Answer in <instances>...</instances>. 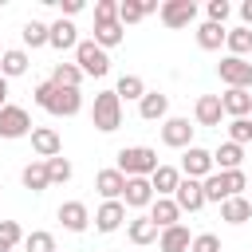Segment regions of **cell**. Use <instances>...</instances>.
Returning a JSON list of instances; mask_svg holds the SVG:
<instances>
[{"mask_svg":"<svg viewBox=\"0 0 252 252\" xmlns=\"http://www.w3.org/2000/svg\"><path fill=\"white\" fill-rule=\"evenodd\" d=\"M32 98H35V106H43L47 114H55V118H71V114H79L83 110V94L79 91H71V87H55L51 79L47 83H39L35 91H32Z\"/></svg>","mask_w":252,"mask_h":252,"instance_id":"cell-1","label":"cell"},{"mask_svg":"<svg viewBox=\"0 0 252 252\" xmlns=\"http://www.w3.org/2000/svg\"><path fill=\"white\" fill-rule=\"evenodd\" d=\"M201 185H205V201H217V205H224L228 197H244V189H248V177H244V169H224V173H209Z\"/></svg>","mask_w":252,"mask_h":252,"instance_id":"cell-2","label":"cell"},{"mask_svg":"<svg viewBox=\"0 0 252 252\" xmlns=\"http://www.w3.org/2000/svg\"><path fill=\"white\" fill-rule=\"evenodd\" d=\"M158 165H161L158 161V150H150V146H122L114 169H122L126 177H154Z\"/></svg>","mask_w":252,"mask_h":252,"instance_id":"cell-3","label":"cell"},{"mask_svg":"<svg viewBox=\"0 0 252 252\" xmlns=\"http://www.w3.org/2000/svg\"><path fill=\"white\" fill-rule=\"evenodd\" d=\"M91 122H94V130H102V134H114V130L122 126V98H118L114 91H98V94H94V106H91Z\"/></svg>","mask_w":252,"mask_h":252,"instance_id":"cell-4","label":"cell"},{"mask_svg":"<svg viewBox=\"0 0 252 252\" xmlns=\"http://www.w3.org/2000/svg\"><path fill=\"white\" fill-rule=\"evenodd\" d=\"M75 67L83 71V75H94V79H102L106 71H110V55L94 43V39H79V47H75Z\"/></svg>","mask_w":252,"mask_h":252,"instance_id":"cell-5","label":"cell"},{"mask_svg":"<svg viewBox=\"0 0 252 252\" xmlns=\"http://www.w3.org/2000/svg\"><path fill=\"white\" fill-rule=\"evenodd\" d=\"M217 75L228 91H252V63L248 59H236V55H224L217 63Z\"/></svg>","mask_w":252,"mask_h":252,"instance_id":"cell-6","label":"cell"},{"mask_svg":"<svg viewBox=\"0 0 252 252\" xmlns=\"http://www.w3.org/2000/svg\"><path fill=\"white\" fill-rule=\"evenodd\" d=\"M209 173H217V165H213V154H209V150H201V146H189V150L181 154V177L205 181Z\"/></svg>","mask_w":252,"mask_h":252,"instance_id":"cell-7","label":"cell"},{"mask_svg":"<svg viewBox=\"0 0 252 252\" xmlns=\"http://www.w3.org/2000/svg\"><path fill=\"white\" fill-rule=\"evenodd\" d=\"M35 126H32V114L24 110V106H4L0 110V138H24V134H32Z\"/></svg>","mask_w":252,"mask_h":252,"instance_id":"cell-8","label":"cell"},{"mask_svg":"<svg viewBox=\"0 0 252 252\" xmlns=\"http://www.w3.org/2000/svg\"><path fill=\"white\" fill-rule=\"evenodd\" d=\"M158 16H161L165 28H189V24L197 20V4H193V0H165Z\"/></svg>","mask_w":252,"mask_h":252,"instance_id":"cell-9","label":"cell"},{"mask_svg":"<svg viewBox=\"0 0 252 252\" xmlns=\"http://www.w3.org/2000/svg\"><path fill=\"white\" fill-rule=\"evenodd\" d=\"M32 150H35L39 161L59 158V154H63V138H59V130H51V126H35V130H32Z\"/></svg>","mask_w":252,"mask_h":252,"instance_id":"cell-10","label":"cell"},{"mask_svg":"<svg viewBox=\"0 0 252 252\" xmlns=\"http://www.w3.org/2000/svg\"><path fill=\"white\" fill-rule=\"evenodd\" d=\"M193 130L197 126H189V118H165L161 122V142L173 146V150H189L193 146Z\"/></svg>","mask_w":252,"mask_h":252,"instance_id":"cell-11","label":"cell"},{"mask_svg":"<svg viewBox=\"0 0 252 252\" xmlns=\"http://www.w3.org/2000/svg\"><path fill=\"white\" fill-rule=\"evenodd\" d=\"M173 201H177V209H181V213H197V209H205V205H209V201H205V185H201V181H193V177H181V185H177Z\"/></svg>","mask_w":252,"mask_h":252,"instance_id":"cell-12","label":"cell"},{"mask_svg":"<svg viewBox=\"0 0 252 252\" xmlns=\"http://www.w3.org/2000/svg\"><path fill=\"white\" fill-rule=\"evenodd\" d=\"M94 189H98L102 201H122V193H126V173H122V169H98V173H94Z\"/></svg>","mask_w":252,"mask_h":252,"instance_id":"cell-13","label":"cell"},{"mask_svg":"<svg viewBox=\"0 0 252 252\" xmlns=\"http://www.w3.org/2000/svg\"><path fill=\"white\" fill-rule=\"evenodd\" d=\"M154 185H150V177H126V193H122V205H130V209H150L154 205Z\"/></svg>","mask_w":252,"mask_h":252,"instance_id":"cell-14","label":"cell"},{"mask_svg":"<svg viewBox=\"0 0 252 252\" xmlns=\"http://www.w3.org/2000/svg\"><path fill=\"white\" fill-rule=\"evenodd\" d=\"M59 224H63L67 232H87V224H91L87 205H83V201H63V205H59Z\"/></svg>","mask_w":252,"mask_h":252,"instance_id":"cell-15","label":"cell"},{"mask_svg":"<svg viewBox=\"0 0 252 252\" xmlns=\"http://www.w3.org/2000/svg\"><path fill=\"white\" fill-rule=\"evenodd\" d=\"M122 220H126V205L122 201H102L98 213H94V228L98 232H118Z\"/></svg>","mask_w":252,"mask_h":252,"instance_id":"cell-16","label":"cell"},{"mask_svg":"<svg viewBox=\"0 0 252 252\" xmlns=\"http://www.w3.org/2000/svg\"><path fill=\"white\" fill-rule=\"evenodd\" d=\"M150 12H161V4H158V0H118V24H122V28L146 20Z\"/></svg>","mask_w":252,"mask_h":252,"instance_id":"cell-17","label":"cell"},{"mask_svg":"<svg viewBox=\"0 0 252 252\" xmlns=\"http://www.w3.org/2000/svg\"><path fill=\"white\" fill-rule=\"evenodd\" d=\"M138 114H142L146 122H165V114H169V94H161V91H146L142 102H138Z\"/></svg>","mask_w":252,"mask_h":252,"instance_id":"cell-18","label":"cell"},{"mask_svg":"<svg viewBox=\"0 0 252 252\" xmlns=\"http://www.w3.org/2000/svg\"><path fill=\"white\" fill-rule=\"evenodd\" d=\"M193 118H197V126H220V118H224L220 94H201L193 106Z\"/></svg>","mask_w":252,"mask_h":252,"instance_id":"cell-19","label":"cell"},{"mask_svg":"<svg viewBox=\"0 0 252 252\" xmlns=\"http://www.w3.org/2000/svg\"><path fill=\"white\" fill-rule=\"evenodd\" d=\"M150 220H154L158 228H173V224H181V209H177V201H173V197H154V205H150Z\"/></svg>","mask_w":252,"mask_h":252,"instance_id":"cell-20","label":"cell"},{"mask_svg":"<svg viewBox=\"0 0 252 252\" xmlns=\"http://www.w3.org/2000/svg\"><path fill=\"white\" fill-rule=\"evenodd\" d=\"M126 236H130L134 244H154V240L161 236V228H158V224L150 220V213H146V217H130V220H126Z\"/></svg>","mask_w":252,"mask_h":252,"instance_id":"cell-21","label":"cell"},{"mask_svg":"<svg viewBox=\"0 0 252 252\" xmlns=\"http://www.w3.org/2000/svg\"><path fill=\"white\" fill-rule=\"evenodd\" d=\"M150 185H154L158 197H173L177 185H181V169H173V165H158L154 177H150Z\"/></svg>","mask_w":252,"mask_h":252,"instance_id":"cell-22","label":"cell"},{"mask_svg":"<svg viewBox=\"0 0 252 252\" xmlns=\"http://www.w3.org/2000/svg\"><path fill=\"white\" fill-rule=\"evenodd\" d=\"M220 106H224L228 118H248L252 114V91H224Z\"/></svg>","mask_w":252,"mask_h":252,"instance_id":"cell-23","label":"cell"},{"mask_svg":"<svg viewBox=\"0 0 252 252\" xmlns=\"http://www.w3.org/2000/svg\"><path fill=\"white\" fill-rule=\"evenodd\" d=\"M189 244H193V236H189L185 224L161 228V236H158V248H161V252H189Z\"/></svg>","mask_w":252,"mask_h":252,"instance_id":"cell-24","label":"cell"},{"mask_svg":"<svg viewBox=\"0 0 252 252\" xmlns=\"http://www.w3.org/2000/svg\"><path fill=\"white\" fill-rule=\"evenodd\" d=\"M240 161H244V146H236V142H224V146L213 150V165H217V173H224V169H240Z\"/></svg>","mask_w":252,"mask_h":252,"instance_id":"cell-25","label":"cell"},{"mask_svg":"<svg viewBox=\"0 0 252 252\" xmlns=\"http://www.w3.org/2000/svg\"><path fill=\"white\" fill-rule=\"evenodd\" d=\"M51 47H59V51H71V47H79V32H75V24L71 20H55L51 24Z\"/></svg>","mask_w":252,"mask_h":252,"instance_id":"cell-26","label":"cell"},{"mask_svg":"<svg viewBox=\"0 0 252 252\" xmlns=\"http://www.w3.org/2000/svg\"><path fill=\"white\" fill-rule=\"evenodd\" d=\"M220 220H228V224L252 220V201H248V197H228V201L220 205Z\"/></svg>","mask_w":252,"mask_h":252,"instance_id":"cell-27","label":"cell"},{"mask_svg":"<svg viewBox=\"0 0 252 252\" xmlns=\"http://www.w3.org/2000/svg\"><path fill=\"white\" fill-rule=\"evenodd\" d=\"M224 39H228L224 24H209V20H205V24L197 28V47H201V51H217Z\"/></svg>","mask_w":252,"mask_h":252,"instance_id":"cell-28","label":"cell"},{"mask_svg":"<svg viewBox=\"0 0 252 252\" xmlns=\"http://www.w3.org/2000/svg\"><path fill=\"white\" fill-rule=\"evenodd\" d=\"M20 177H24V189H32V193H43V189L51 185V177H47V161H39V158H35L32 165H24Z\"/></svg>","mask_w":252,"mask_h":252,"instance_id":"cell-29","label":"cell"},{"mask_svg":"<svg viewBox=\"0 0 252 252\" xmlns=\"http://www.w3.org/2000/svg\"><path fill=\"white\" fill-rule=\"evenodd\" d=\"M24 71H28V51H24V47H12V51L0 55V75H4V79H16V75H24Z\"/></svg>","mask_w":252,"mask_h":252,"instance_id":"cell-30","label":"cell"},{"mask_svg":"<svg viewBox=\"0 0 252 252\" xmlns=\"http://www.w3.org/2000/svg\"><path fill=\"white\" fill-rule=\"evenodd\" d=\"M122 35H126V28L114 20V24H94V43L106 51V47H118L122 43Z\"/></svg>","mask_w":252,"mask_h":252,"instance_id":"cell-31","label":"cell"},{"mask_svg":"<svg viewBox=\"0 0 252 252\" xmlns=\"http://www.w3.org/2000/svg\"><path fill=\"white\" fill-rule=\"evenodd\" d=\"M51 83H55V87H71V91H79L83 71H79L75 63H55V67H51Z\"/></svg>","mask_w":252,"mask_h":252,"instance_id":"cell-32","label":"cell"},{"mask_svg":"<svg viewBox=\"0 0 252 252\" xmlns=\"http://www.w3.org/2000/svg\"><path fill=\"white\" fill-rule=\"evenodd\" d=\"M24 43H28V47H43V43H51V24H43V20H28V24H24Z\"/></svg>","mask_w":252,"mask_h":252,"instance_id":"cell-33","label":"cell"},{"mask_svg":"<svg viewBox=\"0 0 252 252\" xmlns=\"http://www.w3.org/2000/svg\"><path fill=\"white\" fill-rule=\"evenodd\" d=\"M224 43H228V51H232L236 59H244V55H252V28H232Z\"/></svg>","mask_w":252,"mask_h":252,"instance_id":"cell-34","label":"cell"},{"mask_svg":"<svg viewBox=\"0 0 252 252\" xmlns=\"http://www.w3.org/2000/svg\"><path fill=\"white\" fill-rule=\"evenodd\" d=\"M114 94H118L122 102H130V98H138V102H142V94H146V83H142L138 75H122V79H118V87H114Z\"/></svg>","mask_w":252,"mask_h":252,"instance_id":"cell-35","label":"cell"},{"mask_svg":"<svg viewBox=\"0 0 252 252\" xmlns=\"http://www.w3.org/2000/svg\"><path fill=\"white\" fill-rule=\"evenodd\" d=\"M24 252H59V248H55V236H51V232L35 228V232L24 236Z\"/></svg>","mask_w":252,"mask_h":252,"instance_id":"cell-36","label":"cell"},{"mask_svg":"<svg viewBox=\"0 0 252 252\" xmlns=\"http://www.w3.org/2000/svg\"><path fill=\"white\" fill-rule=\"evenodd\" d=\"M228 142L248 146V142H252V118H232V122H228Z\"/></svg>","mask_w":252,"mask_h":252,"instance_id":"cell-37","label":"cell"},{"mask_svg":"<svg viewBox=\"0 0 252 252\" xmlns=\"http://www.w3.org/2000/svg\"><path fill=\"white\" fill-rule=\"evenodd\" d=\"M20 240H24L20 224H16V220H0V252H12Z\"/></svg>","mask_w":252,"mask_h":252,"instance_id":"cell-38","label":"cell"},{"mask_svg":"<svg viewBox=\"0 0 252 252\" xmlns=\"http://www.w3.org/2000/svg\"><path fill=\"white\" fill-rule=\"evenodd\" d=\"M47 177H51V185L71 181V161H67V158H51V161H47Z\"/></svg>","mask_w":252,"mask_h":252,"instance_id":"cell-39","label":"cell"},{"mask_svg":"<svg viewBox=\"0 0 252 252\" xmlns=\"http://www.w3.org/2000/svg\"><path fill=\"white\" fill-rule=\"evenodd\" d=\"M118 20V0H94V24H114Z\"/></svg>","mask_w":252,"mask_h":252,"instance_id":"cell-40","label":"cell"},{"mask_svg":"<svg viewBox=\"0 0 252 252\" xmlns=\"http://www.w3.org/2000/svg\"><path fill=\"white\" fill-rule=\"evenodd\" d=\"M189 252H220V236H213V232H201V236H193Z\"/></svg>","mask_w":252,"mask_h":252,"instance_id":"cell-41","label":"cell"},{"mask_svg":"<svg viewBox=\"0 0 252 252\" xmlns=\"http://www.w3.org/2000/svg\"><path fill=\"white\" fill-rule=\"evenodd\" d=\"M205 12H209V24H224L232 8H228V0H209V8H205Z\"/></svg>","mask_w":252,"mask_h":252,"instance_id":"cell-42","label":"cell"},{"mask_svg":"<svg viewBox=\"0 0 252 252\" xmlns=\"http://www.w3.org/2000/svg\"><path fill=\"white\" fill-rule=\"evenodd\" d=\"M59 8H63V16H75V12H83V0H59Z\"/></svg>","mask_w":252,"mask_h":252,"instance_id":"cell-43","label":"cell"},{"mask_svg":"<svg viewBox=\"0 0 252 252\" xmlns=\"http://www.w3.org/2000/svg\"><path fill=\"white\" fill-rule=\"evenodd\" d=\"M240 20H244V28H252V0L240 4Z\"/></svg>","mask_w":252,"mask_h":252,"instance_id":"cell-44","label":"cell"},{"mask_svg":"<svg viewBox=\"0 0 252 252\" xmlns=\"http://www.w3.org/2000/svg\"><path fill=\"white\" fill-rule=\"evenodd\" d=\"M4 106H8V79L0 75V110H4Z\"/></svg>","mask_w":252,"mask_h":252,"instance_id":"cell-45","label":"cell"},{"mask_svg":"<svg viewBox=\"0 0 252 252\" xmlns=\"http://www.w3.org/2000/svg\"><path fill=\"white\" fill-rule=\"evenodd\" d=\"M0 55H4V51H0Z\"/></svg>","mask_w":252,"mask_h":252,"instance_id":"cell-46","label":"cell"},{"mask_svg":"<svg viewBox=\"0 0 252 252\" xmlns=\"http://www.w3.org/2000/svg\"><path fill=\"white\" fill-rule=\"evenodd\" d=\"M0 189H4V185H0Z\"/></svg>","mask_w":252,"mask_h":252,"instance_id":"cell-47","label":"cell"}]
</instances>
